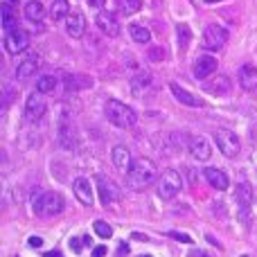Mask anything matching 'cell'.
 Listing matches in <instances>:
<instances>
[{
    "mask_svg": "<svg viewBox=\"0 0 257 257\" xmlns=\"http://www.w3.org/2000/svg\"><path fill=\"white\" fill-rule=\"evenodd\" d=\"M86 32V18L81 16V14H70V16L66 18V34L72 36V39H81Z\"/></svg>",
    "mask_w": 257,
    "mask_h": 257,
    "instance_id": "cell-17",
    "label": "cell"
},
{
    "mask_svg": "<svg viewBox=\"0 0 257 257\" xmlns=\"http://www.w3.org/2000/svg\"><path fill=\"white\" fill-rule=\"evenodd\" d=\"M237 81H239V86L244 90H255L257 88V68L253 63H244V66L239 68V72H237Z\"/></svg>",
    "mask_w": 257,
    "mask_h": 257,
    "instance_id": "cell-14",
    "label": "cell"
},
{
    "mask_svg": "<svg viewBox=\"0 0 257 257\" xmlns=\"http://www.w3.org/2000/svg\"><path fill=\"white\" fill-rule=\"evenodd\" d=\"M142 3L140 0H115V9L120 14H124V16H131V14L140 12Z\"/></svg>",
    "mask_w": 257,
    "mask_h": 257,
    "instance_id": "cell-27",
    "label": "cell"
},
{
    "mask_svg": "<svg viewBox=\"0 0 257 257\" xmlns=\"http://www.w3.org/2000/svg\"><path fill=\"white\" fill-rule=\"evenodd\" d=\"M30 48V34H27L23 27H16V30L7 32L5 36V50L9 54H18V52H25Z\"/></svg>",
    "mask_w": 257,
    "mask_h": 257,
    "instance_id": "cell-7",
    "label": "cell"
},
{
    "mask_svg": "<svg viewBox=\"0 0 257 257\" xmlns=\"http://www.w3.org/2000/svg\"><path fill=\"white\" fill-rule=\"evenodd\" d=\"M97 190H99V196H102V203L108 205V203H115L120 199V192H117L115 183L106 176H99L97 178Z\"/></svg>",
    "mask_w": 257,
    "mask_h": 257,
    "instance_id": "cell-13",
    "label": "cell"
},
{
    "mask_svg": "<svg viewBox=\"0 0 257 257\" xmlns=\"http://www.w3.org/2000/svg\"><path fill=\"white\" fill-rule=\"evenodd\" d=\"M228 41V30L221 25H208L203 32V48L205 50H212V52H217V50H221L223 45H226Z\"/></svg>",
    "mask_w": 257,
    "mask_h": 257,
    "instance_id": "cell-6",
    "label": "cell"
},
{
    "mask_svg": "<svg viewBox=\"0 0 257 257\" xmlns=\"http://www.w3.org/2000/svg\"><path fill=\"white\" fill-rule=\"evenodd\" d=\"M241 257H248V255H241Z\"/></svg>",
    "mask_w": 257,
    "mask_h": 257,
    "instance_id": "cell-45",
    "label": "cell"
},
{
    "mask_svg": "<svg viewBox=\"0 0 257 257\" xmlns=\"http://www.w3.org/2000/svg\"><path fill=\"white\" fill-rule=\"evenodd\" d=\"M149 59L151 61H160V59H165V50L163 48H154L149 52Z\"/></svg>",
    "mask_w": 257,
    "mask_h": 257,
    "instance_id": "cell-34",
    "label": "cell"
},
{
    "mask_svg": "<svg viewBox=\"0 0 257 257\" xmlns=\"http://www.w3.org/2000/svg\"><path fill=\"white\" fill-rule=\"evenodd\" d=\"M187 149H190V156L194 160H208L212 156V147L203 136H192L187 142Z\"/></svg>",
    "mask_w": 257,
    "mask_h": 257,
    "instance_id": "cell-11",
    "label": "cell"
},
{
    "mask_svg": "<svg viewBox=\"0 0 257 257\" xmlns=\"http://www.w3.org/2000/svg\"><path fill=\"white\" fill-rule=\"evenodd\" d=\"M169 88H172V93H174V97H176V102H181V104H185V106H194V108H201V106H205V102L199 97V95H192L190 90H185V88H181L178 84H169Z\"/></svg>",
    "mask_w": 257,
    "mask_h": 257,
    "instance_id": "cell-15",
    "label": "cell"
},
{
    "mask_svg": "<svg viewBox=\"0 0 257 257\" xmlns=\"http://www.w3.org/2000/svg\"><path fill=\"white\" fill-rule=\"evenodd\" d=\"M214 70H217V59L214 57L203 54V57H199L194 61V77L196 79H205V77H210Z\"/></svg>",
    "mask_w": 257,
    "mask_h": 257,
    "instance_id": "cell-16",
    "label": "cell"
},
{
    "mask_svg": "<svg viewBox=\"0 0 257 257\" xmlns=\"http://www.w3.org/2000/svg\"><path fill=\"white\" fill-rule=\"evenodd\" d=\"M43 16H45V7H43L41 0H30V3L25 5V18L27 21L39 23V21H43Z\"/></svg>",
    "mask_w": 257,
    "mask_h": 257,
    "instance_id": "cell-24",
    "label": "cell"
},
{
    "mask_svg": "<svg viewBox=\"0 0 257 257\" xmlns=\"http://www.w3.org/2000/svg\"><path fill=\"white\" fill-rule=\"evenodd\" d=\"M30 246L32 248H41V246H43V239H41V237H30Z\"/></svg>",
    "mask_w": 257,
    "mask_h": 257,
    "instance_id": "cell-35",
    "label": "cell"
},
{
    "mask_svg": "<svg viewBox=\"0 0 257 257\" xmlns=\"http://www.w3.org/2000/svg\"><path fill=\"white\" fill-rule=\"evenodd\" d=\"M93 230L97 232L102 239H111V237H113V228L108 226V223H104V221H95L93 223Z\"/></svg>",
    "mask_w": 257,
    "mask_h": 257,
    "instance_id": "cell-31",
    "label": "cell"
},
{
    "mask_svg": "<svg viewBox=\"0 0 257 257\" xmlns=\"http://www.w3.org/2000/svg\"><path fill=\"white\" fill-rule=\"evenodd\" d=\"M104 255H106V246H97L93 250V257H104Z\"/></svg>",
    "mask_w": 257,
    "mask_h": 257,
    "instance_id": "cell-36",
    "label": "cell"
},
{
    "mask_svg": "<svg viewBox=\"0 0 257 257\" xmlns=\"http://www.w3.org/2000/svg\"><path fill=\"white\" fill-rule=\"evenodd\" d=\"M126 253H128V246H126V244H120V248H117V255L124 257Z\"/></svg>",
    "mask_w": 257,
    "mask_h": 257,
    "instance_id": "cell-39",
    "label": "cell"
},
{
    "mask_svg": "<svg viewBox=\"0 0 257 257\" xmlns=\"http://www.w3.org/2000/svg\"><path fill=\"white\" fill-rule=\"evenodd\" d=\"M63 196L59 192H43L34 203V212L39 217H57L63 212Z\"/></svg>",
    "mask_w": 257,
    "mask_h": 257,
    "instance_id": "cell-4",
    "label": "cell"
},
{
    "mask_svg": "<svg viewBox=\"0 0 257 257\" xmlns=\"http://www.w3.org/2000/svg\"><path fill=\"white\" fill-rule=\"evenodd\" d=\"M133 237H136L138 241H147V239H149V237H145V235H133Z\"/></svg>",
    "mask_w": 257,
    "mask_h": 257,
    "instance_id": "cell-41",
    "label": "cell"
},
{
    "mask_svg": "<svg viewBox=\"0 0 257 257\" xmlns=\"http://www.w3.org/2000/svg\"><path fill=\"white\" fill-rule=\"evenodd\" d=\"M95 23H97V27L106 36H117L120 34V23H117V16L113 12H99L97 18H95Z\"/></svg>",
    "mask_w": 257,
    "mask_h": 257,
    "instance_id": "cell-12",
    "label": "cell"
},
{
    "mask_svg": "<svg viewBox=\"0 0 257 257\" xmlns=\"http://www.w3.org/2000/svg\"><path fill=\"white\" fill-rule=\"evenodd\" d=\"M104 3H106V0H88V5H90L93 9H102Z\"/></svg>",
    "mask_w": 257,
    "mask_h": 257,
    "instance_id": "cell-37",
    "label": "cell"
},
{
    "mask_svg": "<svg viewBox=\"0 0 257 257\" xmlns=\"http://www.w3.org/2000/svg\"><path fill=\"white\" fill-rule=\"evenodd\" d=\"M57 77L54 75H43V77H39V81H36V90H39V93H52L54 88H57Z\"/></svg>",
    "mask_w": 257,
    "mask_h": 257,
    "instance_id": "cell-28",
    "label": "cell"
},
{
    "mask_svg": "<svg viewBox=\"0 0 257 257\" xmlns=\"http://www.w3.org/2000/svg\"><path fill=\"white\" fill-rule=\"evenodd\" d=\"M178 48L181 50H187V45H190V39H192V32L187 25H178Z\"/></svg>",
    "mask_w": 257,
    "mask_h": 257,
    "instance_id": "cell-29",
    "label": "cell"
},
{
    "mask_svg": "<svg viewBox=\"0 0 257 257\" xmlns=\"http://www.w3.org/2000/svg\"><path fill=\"white\" fill-rule=\"evenodd\" d=\"M45 257H63L61 250H50V253H45Z\"/></svg>",
    "mask_w": 257,
    "mask_h": 257,
    "instance_id": "cell-40",
    "label": "cell"
},
{
    "mask_svg": "<svg viewBox=\"0 0 257 257\" xmlns=\"http://www.w3.org/2000/svg\"><path fill=\"white\" fill-rule=\"evenodd\" d=\"M72 192H75L77 201H79L81 205H86V208H90V205L95 203V199H93V187H90V181H88V178H84V176L75 178V181H72Z\"/></svg>",
    "mask_w": 257,
    "mask_h": 257,
    "instance_id": "cell-10",
    "label": "cell"
},
{
    "mask_svg": "<svg viewBox=\"0 0 257 257\" xmlns=\"http://www.w3.org/2000/svg\"><path fill=\"white\" fill-rule=\"evenodd\" d=\"M169 237H174L176 241H183V244H192V237L190 235H185V232H169Z\"/></svg>",
    "mask_w": 257,
    "mask_h": 257,
    "instance_id": "cell-33",
    "label": "cell"
},
{
    "mask_svg": "<svg viewBox=\"0 0 257 257\" xmlns=\"http://www.w3.org/2000/svg\"><path fill=\"white\" fill-rule=\"evenodd\" d=\"M43 113H45V99H43V93H32L30 97H27V102H25V117L30 122H36V120H41L43 117Z\"/></svg>",
    "mask_w": 257,
    "mask_h": 257,
    "instance_id": "cell-9",
    "label": "cell"
},
{
    "mask_svg": "<svg viewBox=\"0 0 257 257\" xmlns=\"http://www.w3.org/2000/svg\"><path fill=\"white\" fill-rule=\"evenodd\" d=\"M187 257H210V255L205 253V250H192V253L187 255Z\"/></svg>",
    "mask_w": 257,
    "mask_h": 257,
    "instance_id": "cell-38",
    "label": "cell"
},
{
    "mask_svg": "<svg viewBox=\"0 0 257 257\" xmlns=\"http://www.w3.org/2000/svg\"><path fill=\"white\" fill-rule=\"evenodd\" d=\"M39 66H41V59L36 57V54H30V57H25L16 66V77L18 79H30V77L39 70Z\"/></svg>",
    "mask_w": 257,
    "mask_h": 257,
    "instance_id": "cell-18",
    "label": "cell"
},
{
    "mask_svg": "<svg viewBox=\"0 0 257 257\" xmlns=\"http://www.w3.org/2000/svg\"><path fill=\"white\" fill-rule=\"evenodd\" d=\"M235 199H237V208H239V217L246 223L248 221V210L253 208V187L248 183H239L235 187Z\"/></svg>",
    "mask_w": 257,
    "mask_h": 257,
    "instance_id": "cell-8",
    "label": "cell"
},
{
    "mask_svg": "<svg viewBox=\"0 0 257 257\" xmlns=\"http://www.w3.org/2000/svg\"><path fill=\"white\" fill-rule=\"evenodd\" d=\"M84 244H86V239H84V237H72V239H70V248L75 250V253H81V248H84Z\"/></svg>",
    "mask_w": 257,
    "mask_h": 257,
    "instance_id": "cell-32",
    "label": "cell"
},
{
    "mask_svg": "<svg viewBox=\"0 0 257 257\" xmlns=\"http://www.w3.org/2000/svg\"><path fill=\"white\" fill-rule=\"evenodd\" d=\"M7 3H9V5H16V3H18V0H7Z\"/></svg>",
    "mask_w": 257,
    "mask_h": 257,
    "instance_id": "cell-42",
    "label": "cell"
},
{
    "mask_svg": "<svg viewBox=\"0 0 257 257\" xmlns=\"http://www.w3.org/2000/svg\"><path fill=\"white\" fill-rule=\"evenodd\" d=\"M104 113H106V120L108 122H113V124L120 126V128H131L138 122L136 111H133L131 106H126V104L117 102V99H108Z\"/></svg>",
    "mask_w": 257,
    "mask_h": 257,
    "instance_id": "cell-2",
    "label": "cell"
},
{
    "mask_svg": "<svg viewBox=\"0 0 257 257\" xmlns=\"http://www.w3.org/2000/svg\"><path fill=\"white\" fill-rule=\"evenodd\" d=\"M124 176H126V187L133 192H145L147 187L158 183V178H160L158 167H156V163L149 158H138Z\"/></svg>",
    "mask_w": 257,
    "mask_h": 257,
    "instance_id": "cell-1",
    "label": "cell"
},
{
    "mask_svg": "<svg viewBox=\"0 0 257 257\" xmlns=\"http://www.w3.org/2000/svg\"><path fill=\"white\" fill-rule=\"evenodd\" d=\"M214 142H217L219 151H221L223 156H228V158H235L241 149L239 138L232 131H228V128H217V131H214Z\"/></svg>",
    "mask_w": 257,
    "mask_h": 257,
    "instance_id": "cell-5",
    "label": "cell"
},
{
    "mask_svg": "<svg viewBox=\"0 0 257 257\" xmlns=\"http://www.w3.org/2000/svg\"><path fill=\"white\" fill-rule=\"evenodd\" d=\"M203 176H205V181L210 183V185L214 187V190H228V185H230V181H228V176L221 172V169H214V167H205V172H203Z\"/></svg>",
    "mask_w": 257,
    "mask_h": 257,
    "instance_id": "cell-20",
    "label": "cell"
},
{
    "mask_svg": "<svg viewBox=\"0 0 257 257\" xmlns=\"http://www.w3.org/2000/svg\"><path fill=\"white\" fill-rule=\"evenodd\" d=\"M131 84H133V90H136V93H140L142 88H147V86L151 84V75H149V72H140L138 77H133Z\"/></svg>",
    "mask_w": 257,
    "mask_h": 257,
    "instance_id": "cell-30",
    "label": "cell"
},
{
    "mask_svg": "<svg viewBox=\"0 0 257 257\" xmlns=\"http://www.w3.org/2000/svg\"><path fill=\"white\" fill-rule=\"evenodd\" d=\"M0 16H3V27L7 32H12V30H16L18 27V16L14 14V9L9 7V3L0 7Z\"/></svg>",
    "mask_w": 257,
    "mask_h": 257,
    "instance_id": "cell-25",
    "label": "cell"
},
{
    "mask_svg": "<svg viewBox=\"0 0 257 257\" xmlns=\"http://www.w3.org/2000/svg\"><path fill=\"white\" fill-rule=\"evenodd\" d=\"M113 165H115L117 169H120V172H128V169L133 167V160H131V151L126 149L124 145H117L115 149H113Z\"/></svg>",
    "mask_w": 257,
    "mask_h": 257,
    "instance_id": "cell-19",
    "label": "cell"
},
{
    "mask_svg": "<svg viewBox=\"0 0 257 257\" xmlns=\"http://www.w3.org/2000/svg\"><path fill=\"white\" fill-rule=\"evenodd\" d=\"M93 86V79L86 75H68L66 77V90H72V93H77V90L81 88H90Z\"/></svg>",
    "mask_w": 257,
    "mask_h": 257,
    "instance_id": "cell-23",
    "label": "cell"
},
{
    "mask_svg": "<svg viewBox=\"0 0 257 257\" xmlns=\"http://www.w3.org/2000/svg\"><path fill=\"white\" fill-rule=\"evenodd\" d=\"M205 3H219V0H205Z\"/></svg>",
    "mask_w": 257,
    "mask_h": 257,
    "instance_id": "cell-43",
    "label": "cell"
},
{
    "mask_svg": "<svg viewBox=\"0 0 257 257\" xmlns=\"http://www.w3.org/2000/svg\"><path fill=\"white\" fill-rule=\"evenodd\" d=\"M181 187H183L181 174H178L176 169H165V172L160 174V178H158L156 192H158V196H160L163 201H172L174 196L181 192Z\"/></svg>",
    "mask_w": 257,
    "mask_h": 257,
    "instance_id": "cell-3",
    "label": "cell"
},
{
    "mask_svg": "<svg viewBox=\"0 0 257 257\" xmlns=\"http://www.w3.org/2000/svg\"><path fill=\"white\" fill-rule=\"evenodd\" d=\"M205 90L214 93V95H228L230 93V79H228L226 75H219V77H214L212 81L205 84Z\"/></svg>",
    "mask_w": 257,
    "mask_h": 257,
    "instance_id": "cell-21",
    "label": "cell"
},
{
    "mask_svg": "<svg viewBox=\"0 0 257 257\" xmlns=\"http://www.w3.org/2000/svg\"><path fill=\"white\" fill-rule=\"evenodd\" d=\"M128 34H131V39L136 41V43H142V45L151 41V32L147 30V27H142V25H136V23L128 25Z\"/></svg>",
    "mask_w": 257,
    "mask_h": 257,
    "instance_id": "cell-26",
    "label": "cell"
},
{
    "mask_svg": "<svg viewBox=\"0 0 257 257\" xmlns=\"http://www.w3.org/2000/svg\"><path fill=\"white\" fill-rule=\"evenodd\" d=\"M140 257H151V255H140Z\"/></svg>",
    "mask_w": 257,
    "mask_h": 257,
    "instance_id": "cell-44",
    "label": "cell"
},
{
    "mask_svg": "<svg viewBox=\"0 0 257 257\" xmlns=\"http://www.w3.org/2000/svg\"><path fill=\"white\" fill-rule=\"evenodd\" d=\"M68 16H70V3H68V0H54V3L50 5V18H52L54 23L66 21Z\"/></svg>",
    "mask_w": 257,
    "mask_h": 257,
    "instance_id": "cell-22",
    "label": "cell"
}]
</instances>
